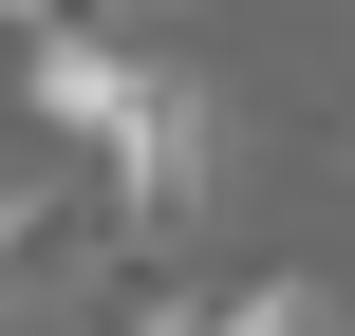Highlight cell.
<instances>
[{
    "instance_id": "cell-1",
    "label": "cell",
    "mask_w": 355,
    "mask_h": 336,
    "mask_svg": "<svg viewBox=\"0 0 355 336\" xmlns=\"http://www.w3.org/2000/svg\"><path fill=\"white\" fill-rule=\"evenodd\" d=\"M75 150H94V187H112V243H150V262H168V243L206 224V187H225V112H206L187 75H150V56H112V94H94Z\"/></svg>"
},
{
    "instance_id": "cell-2",
    "label": "cell",
    "mask_w": 355,
    "mask_h": 336,
    "mask_svg": "<svg viewBox=\"0 0 355 336\" xmlns=\"http://www.w3.org/2000/svg\"><path fill=\"white\" fill-rule=\"evenodd\" d=\"M112 336H337L318 281H131Z\"/></svg>"
},
{
    "instance_id": "cell-3",
    "label": "cell",
    "mask_w": 355,
    "mask_h": 336,
    "mask_svg": "<svg viewBox=\"0 0 355 336\" xmlns=\"http://www.w3.org/2000/svg\"><path fill=\"white\" fill-rule=\"evenodd\" d=\"M56 243H75V206H37V187H0V299H19V281H37Z\"/></svg>"
},
{
    "instance_id": "cell-4",
    "label": "cell",
    "mask_w": 355,
    "mask_h": 336,
    "mask_svg": "<svg viewBox=\"0 0 355 336\" xmlns=\"http://www.w3.org/2000/svg\"><path fill=\"white\" fill-rule=\"evenodd\" d=\"M19 37H112V0H0Z\"/></svg>"
}]
</instances>
